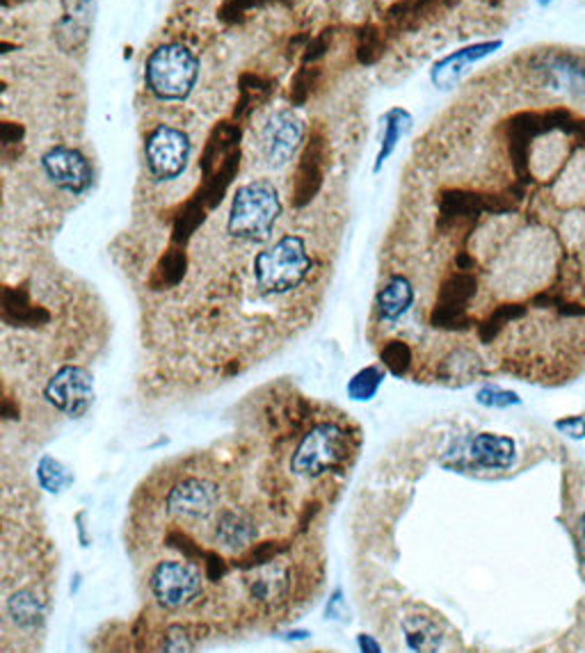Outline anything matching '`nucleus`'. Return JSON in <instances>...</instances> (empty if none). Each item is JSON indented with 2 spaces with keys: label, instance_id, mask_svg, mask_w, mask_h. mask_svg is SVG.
Returning <instances> with one entry per match:
<instances>
[{
  "label": "nucleus",
  "instance_id": "obj_6",
  "mask_svg": "<svg viewBox=\"0 0 585 653\" xmlns=\"http://www.w3.org/2000/svg\"><path fill=\"white\" fill-rule=\"evenodd\" d=\"M44 398L69 419H82L94 402V377L80 366H64L49 380Z\"/></svg>",
  "mask_w": 585,
  "mask_h": 653
},
{
  "label": "nucleus",
  "instance_id": "obj_19",
  "mask_svg": "<svg viewBox=\"0 0 585 653\" xmlns=\"http://www.w3.org/2000/svg\"><path fill=\"white\" fill-rule=\"evenodd\" d=\"M384 382V370L380 366H368L348 382V398L355 402H368Z\"/></svg>",
  "mask_w": 585,
  "mask_h": 653
},
{
  "label": "nucleus",
  "instance_id": "obj_11",
  "mask_svg": "<svg viewBox=\"0 0 585 653\" xmlns=\"http://www.w3.org/2000/svg\"><path fill=\"white\" fill-rule=\"evenodd\" d=\"M498 47H501V41H483V43H475V47H467L462 51L450 53L448 57L440 60L435 67H432V82L442 87V90H448V87H453L460 80L465 69H469L473 62L487 57Z\"/></svg>",
  "mask_w": 585,
  "mask_h": 653
},
{
  "label": "nucleus",
  "instance_id": "obj_3",
  "mask_svg": "<svg viewBox=\"0 0 585 653\" xmlns=\"http://www.w3.org/2000/svg\"><path fill=\"white\" fill-rule=\"evenodd\" d=\"M147 87L161 101H183L200 78V60L183 43H163L147 60Z\"/></svg>",
  "mask_w": 585,
  "mask_h": 653
},
{
  "label": "nucleus",
  "instance_id": "obj_5",
  "mask_svg": "<svg viewBox=\"0 0 585 653\" xmlns=\"http://www.w3.org/2000/svg\"><path fill=\"white\" fill-rule=\"evenodd\" d=\"M151 594L165 611H181V607L198 601L204 592L202 574L186 562H161L149 580Z\"/></svg>",
  "mask_w": 585,
  "mask_h": 653
},
{
  "label": "nucleus",
  "instance_id": "obj_23",
  "mask_svg": "<svg viewBox=\"0 0 585 653\" xmlns=\"http://www.w3.org/2000/svg\"><path fill=\"white\" fill-rule=\"evenodd\" d=\"M479 400H481L483 405H510V402L517 400V396L506 394V390H498V388L487 386V388H483L481 394H479Z\"/></svg>",
  "mask_w": 585,
  "mask_h": 653
},
{
  "label": "nucleus",
  "instance_id": "obj_4",
  "mask_svg": "<svg viewBox=\"0 0 585 653\" xmlns=\"http://www.w3.org/2000/svg\"><path fill=\"white\" fill-rule=\"evenodd\" d=\"M351 457V434L339 423L311 427L293 452L291 471L300 477H320L339 471Z\"/></svg>",
  "mask_w": 585,
  "mask_h": 653
},
{
  "label": "nucleus",
  "instance_id": "obj_9",
  "mask_svg": "<svg viewBox=\"0 0 585 653\" xmlns=\"http://www.w3.org/2000/svg\"><path fill=\"white\" fill-rule=\"evenodd\" d=\"M41 169L47 179L55 183L60 190L72 194L88 192L94 183V171L90 161L85 158L78 149L72 146H53L41 156Z\"/></svg>",
  "mask_w": 585,
  "mask_h": 653
},
{
  "label": "nucleus",
  "instance_id": "obj_12",
  "mask_svg": "<svg viewBox=\"0 0 585 653\" xmlns=\"http://www.w3.org/2000/svg\"><path fill=\"white\" fill-rule=\"evenodd\" d=\"M417 302L415 284L405 274H392L384 289L378 293V313L386 322L400 320Z\"/></svg>",
  "mask_w": 585,
  "mask_h": 653
},
{
  "label": "nucleus",
  "instance_id": "obj_1",
  "mask_svg": "<svg viewBox=\"0 0 585 653\" xmlns=\"http://www.w3.org/2000/svg\"><path fill=\"white\" fill-rule=\"evenodd\" d=\"M281 215L279 192L270 181H252L238 188L229 208L227 231L238 241L264 243Z\"/></svg>",
  "mask_w": 585,
  "mask_h": 653
},
{
  "label": "nucleus",
  "instance_id": "obj_21",
  "mask_svg": "<svg viewBox=\"0 0 585 653\" xmlns=\"http://www.w3.org/2000/svg\"><path fill=\"white\" fill-rule=\"evenodd\" d=\"M551 76L558 80L560 87H568V90H581L585 94V72L574 67L572 62H558L551 69Z\"/></svg>",
  "mask_w": 585,
  "mask_h": 653
},
{
  "label": "nucleus",
  "instance_id": "obj_16",
  "mask_svg": "<svg viewBox=\"0 0 585 653\" xmlns=\"http://www.w3.org/2000/svg\"><path fill=\"white\" fill-rule=\"evenodd\" d=\"M409 126H411V117L403 111V107H394V111L386 113V117H384V138H382L378 158H376V171H380L384 161L394 154L398 140L407 133Z\"/></svg>",
  "mask_w": 585,
  "mask_h": 653
},
{
  "label": "nucleus",
  "instance_id": "obj_22",
  "mask_svg": "<svg viewBox=\"0 0 585 653\" xmlns=\"http://www.w3.org/2000/svg\"><path fill=\"white\" fill-rule=\"evenodd\" d=\"M188 640H190V636H188V630L183 626H171L169 633H167L165 649L167 651H190L192 644Z\"/></svg>",
  "mask_w": 585,
  "mask_h": 653
},
{
  "label": "nucleus",
  "instance_id": "obj_13",
  "mask_svg": "<svg viewBox=\"0 0 585 653\" xmlns=\"http://www.w3.org/2000/svg\"><path fill=\"white\" fill-rule=\"evenodd\" d=\"M215 539L229 551H245L256 539V526L245 512H222L215 526Z\"/></svg>",
  "mask_w": 585,
  "mask_h": 653
},
{
  "label": "nucleus",
  "instance_id": "obj_20",
  "mask_svg": "<svg viewBox=\"0 0 585 653\" xmlns=\"http://www.w3.org/2000/svg\"><path fill=\"white\" fill-rule=\"evenodd\" d=\"M382 361L394 375H407L415 368V350L403 341H389L382 350Z\"/></svg>",
  "mask_w": 585,
  "mask_h": 653
},
{
  "label": "nucleus",
  "instance_id": "obj_24",
  "mask_svg": "<svg viewBox=\"0 0 585 653\" xmlns=\"http://www.w3.org/2000/svg\"><path fill=\"white\" fill-rule=\"evenodd\" d=\"M359 649L361 651H373V653L382 651V646L378 642H373L371 636H359Z\"/></svg>",
  "mask_w": 585,
  "mask_h": 653
},
{
  "label": "nucleus",
  "instance_id": "obj_8",
  "mask_svg": "<svg viewBox=\"0 0 585 653\" xmlns=\"http://www.w3.org/2000/svg\"><path fill=\"white\" fill-rule=\"evenodd\" d=\"M305 140V121L293 111H279L268 117L262 130V151L270 167H287Z\"/></svg>",
  "mask_w": 585,
  "mask_h": 653
},
{
  "label": "nucleus",
  "instance_id": "obj_18",
  "mask_svg": "<svg viewBox=\"0 0 585 653\" xmlns=\"http://www.w3.org/2000/svg\"><path fill=\"white\" fill-rule=\"evenodd\" d=\"M405 638L409 649L415 651H435L442 644V633L435 626V622H430L425 617H409L403 624Z\"/></svg>",
  "mask_w": 585,
  "mask_h": 653
},
{
  "label": "nucleus",
  "instance_id": "obj_14",
  "mask_svg": "<svg viewBox=\"0 0 585 653\" xmlns=\"http://www.w3.org/2000/svg\"><path fill=\"white\" fill-rule=\"evenodd\" d=\"M8 615L21 628H35L47 617V605L30 590L14 592L8 599Z\"/></svg>",
  "mask_w": 585,
  "mask_h": 653
},
{
  "label": "nucleus",
  "instance_id": "obj_10",
  "mask_svg": "<svg viewBox=\"0 0 585 653\" xmlns=\"http://www.w3.org/2000/svg\"><path fill=\"white\" fill-rule=\"evenodd\" d=\"M218 503L220 487L213 481H206V477H186V481L171 487L165 500L169 514L188 521L206 518Z\"/></svg>",
  "mask_w": 585,
  "mask_h": 653
},
{
  "label": "nucleus",
  "instance_id": "obj_2",
  "mask_svg": "<svg viewBox=\"0 0 585 653\" xmlns=\"http://www.w3.org/2000/svg\"><path fill=\"white\" fill-rule=\"evenodd\" d=\"M311 270V256L300 235H284L254 258L256 286L268 295L295 291Z\"/></svg>",
  "mask_w": 585,
  "mask_h": 653
},
{
  "label": "nucleus",
  "instance_id": "obj_7",
  "mask_svg": "<svg viewBox=\"0 0 585 653\" xmlns=\"http://www.w3.org/2000/svg\"><path fill=\"white\" fill-rule=\"evenodd\" d=\"M190 138L175 126H158L147 138L144 156L149 171L158 181H171L181 177L190 161Z\"/></svg>",
  "mask_w": 585,
  "mask_h": 653
},
{
  "label": "nucleus",
  "instance_id": "obj_17",
  "mask_svg": "<svg viewBox=\"0 0 585 653\" xmlns=\"http://www.w3.org/2000/svg\"><path fill=\"white\" fill-rule=\"evenodd\" d=\"M37 481H39L41 489L58 496L74 485V473L62 462H58L55 457L44 454L37 464Z\"/></svg>",
  "mask_w": 585,
  "mask_h": 653
},
{
  "label": "nucleus",
  "instance_id": "obj_15",
  "mask_svg": "<svg viewBox=\"0 0 585 653\" xmlns=\"http://www.w3.org/2000/svg\"><path fill=\"white\" fill-rule=\"evenodd\" d=\"M514 457V446L506 437L481 434L473 441V460L485 466H508Z\"/></svg>",
  "mask_w": 585,
  "mask_h": 653
}]
</instances>
